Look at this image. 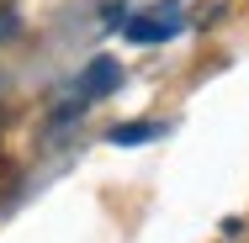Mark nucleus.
Returning <instances> with one entry per match:
<instances>
[{"mask_svg": "<svg viewBox=\"0 0 249 243\" xmlns=\"http://www.w3.org/2000/svg\"><path fill=\"white\" fill-rule=\"evenodd\" d=\"M149 138H159L154 122H117V127H111V143L117 148H138V143H149Z\"/></svg>", "mask_w": 249, "mask_h": 243, "instance_id": "3", "label": "nucleus"}, {"mask_svg": "<svg viewBox=\"0 0 249 243\" xmlns=\"http://www.w3.org/2000/svg\"><path fill=\"white\" fill-rule=\"evenodd\" d=\"M117 85H122V64L101 53V58L85 64V74H80V100H101V96H111Z\"/></svg>", "mask_w": 249, "mask_h": 243, "instance_id": "2", "label": "nucleus"}, {"mask_svg": "<svg viewBox=\"0 0 249 243\" xmlns=\"http://www.w3.org/2000/svg\"><path fill=\"white\" fill-rule=\"evenodd\" d=\"M180 27H186L180 5H149V11H138V16L122 21V37L127 43H170Z\"/></svg>", "mask_w": 249, "mask_h": 243, "instance_id": "1", "label": "nucleus"}, {"mask_svg": "<svg viewBox=\"0 0 249 243\" xmlns=\"http://www.w3.org/2000/svg\"><path fill=\"white\" fill-rule=\"evenodd\" d=\"M16 32H21V16H16L11 5H0V43H11Z\"/></svg>", "mask_w": 249, "mask_h": 243, "instance_id": "4", "label": "nucleus"}]
</instances>
